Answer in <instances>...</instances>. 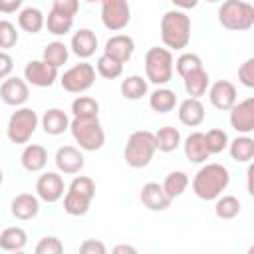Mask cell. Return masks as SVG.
Segmentation results:
<instances>
[{"mask_svg": "<svg viewBox=\"0 0 254 254\" xmlns=\"http://www.w3.org/2000/svg\"><path fill=\"white\" fill-rule=\"evenodd\" d=\"M10 212L18 220H32L40 212V198L32 192H20L10 202Z\"/></svg>", "mask_w": 254, "mask_h": 254, "instance_id": "obj_18", "label": "cell"}, {"mask_svg": "<svg viewBox=\"0 0 254 254\" xmlns=\"http://www.w3.org/2000/svg\"><path fill=\"white\" fill-rule=\"evenodd\" d=\"M44 26L48 28V32L52 36H65L73 28V18L71 16H65V14H62V12H58V10L52 8L48 12V16H46V24Z\"/></svg>", "mask_w": 254, "mask_h": 254, "instance_id": "obj_33", "label": "cell"}, {"mask_svg": "<svg viewBox=\"0 0 254 254\" xmlns=\"http://www.w3.org/2000/svg\"><path fill=\"white\" fill-rule=\"evenodd\" d=\"M208 99H210L212 107H216L220 111H228L238 101L236 85L228 79H218L212 85H208Z\"/></svg>", "mask_w": 254, "mask_h": 254, "instance_id": "obj_15", "label": "cell"}, {"mask_svg": "<svg viewBox=\"0 0 254 254\" xmlns=\"http://www.w3.org/2000/svg\"><path fill=\"white\" fill-rule=\"evenodd\" d=\"M60 83L69 93H83L95 83V67L87 62L75 64L64 71V75L60 77Z\"/></svg>", "mask_w": 254, "mask_h": 254, "instance_id": "obj_9", "label": "cell"}, {"mask_svg": "<svg viewBox=\"0 0 254 254\" xmlns=\"http://www.w3.org/2000/svg\"><path fill=\"white\" fill-rule=\"evenodd\" d=\"M214 214L222 220H230V218H236L242 210V204H240V198H236L234 194H220L214 198Z\"/></svg>", "mask_w": 254, "mask_h": 254, "instance_id": "obj_31", "label": "cell"}, {"mask_svg": "<svg viewBox=\"0 0 254 254\" xmlns=\"http://www.w3.org/2000/svg\"><path fill=\"white\" fill-rule=\"evenodd\" d=\"M38 113L32 107H16L6 125V137L14 145H26L38 127Z\"/></svg>", "mask_w": 254, "mask_h": 254, "instance_id": "obj_8", "label": "cell"}, {"mask_svg": "<svg viewBox=\"0 0 254 254\" xmlns=\"http://www.w3.org/2000/svg\"><path fill=\"white\" fill-rule=\"evenodd\" d=\"M85 2H101V0H85Z\"/></svg>", "mask_w": 254, "mask_h": 254, "instance_id": "obj_51", "label": "cell"}, {"mask_svg": "<svg viewBox=\"0 0 254 254\" xmlns=\"http://www.w3.org/2000/svg\"><path fill=\"white\" fill-rule=\"evenodd\" d=\"M139 198H141L143 206L153 212H163L171 206V198L167 196V192L163 190V185H159V183H145Z\"/></svg>", "mask_w": 254, "mask_h": 254, "instance_id": "obj_17", "label": "cell"}, {"mask_svg": "<svg viewBox=\"0 0 254 254\" xmlns=\"http://www.w3.org/2000/svg\"><path fill=\"white\" fill-rule=\"evenodd\" d=\"M155 151V135L147 129H139L129 135L123 149V159L131 169H143L153 161Z\"/></svg>", "mask_w": 254, "mask_h": 254, "instance_id": "obj_4", "label": "cell"}, {"mask_svg": "<svg viewBox=\"0 0 254 254\" xmlns=\"http://www.w3.org/2000/svg\"><path fill=\"white\" fill-rule=\"evenodd\" d=\"M189 175L185 173V171H173V173H169L167 177H165V181H163V190L167 192V196L173 200V198H177V196H181L185 190H187V187H189Z\"/></svg>", "mask_w": 254, "mask_h": 254, "instance_id": "obj_34", "label": "cell"}, {"mask_svg": "<svg viewBox=\"0 0 254 254\" xmlns=\"http://www.w3.org/2000/svg\"><path fill=\"white\" fill-rule=\"evenodd\" d=\"M42 129H44L48 135H52V137L62 135L64 131L69 129V117H67V113H65L64 109H60V107L48 109V111L42 115Z\"/></svg>", "mask_w": 254, "mask_h": 254, "instance_id": "obj_24", "label": "cell"}, {"mask_svg": "<svg viewBox=\"0 0 254 254\" xmlns=\"http://www.w3.org/2000/svg\"><path fill=\"white\" fill-rule=\"evenodd\" d=\"M238 81H240L244 87H248V89L254 87V58H248V60L238 67Z\"/></svg>", "mask_w": 254, "mask_h": 254, "instance_id": "obj_42", "label": "cell"}, {"mask_svg": "<svg viewBox=\"0 0 254 254\" xmlns=\"http://www.w3.org/2000/svg\"><path fill=\"white\" fill-rule=\"evenodd\" d=\"M14 69V60L10 54L0 50V79H6Z\"/></svg>", "mask_w": 254, "mask_h": 254, "instance_id": "obj_45", "label": "cell"}, {"mask_svg": "<svg viewBox=\"0 0 254 254\" xmlns=\"http://www.w3.org/2000/svg\"><path fill=\"white\" fill-rule=\"evenodd\" d=\"M121 95L125 99H131V101H137L141 99L143 95H147L149 91V85H147V79L143 75H127L123 81H121Z\"/></svg>", "mask_w": 254, "mask_h": 254, "instance_id": "obj_32", "label": "cell"}, {"mask_svg": "<svg viewBox=\"0 0 254 254\" xmlns=\"http://www.w3.org/2000/svg\"><path fill=\"white\" fill-rule=\"evenodd\" d=\"M161 40L167 50H185L190 42V18L185 10H169L161 18Z\"/></svg>", "mask_w": 254, "mask_h": 254, "instance_id": "obj_2", "label": "cell"}, {"mask_svg": "<svg viewBox=\"0 0 254 254\" xmlns=\"http://www.w3.org/2000/svg\"><path fill=\"white\" fill-rule=\"evenodd\" d=\"M183 83H185V91L189 93V97H196L200 99L202 95H206L208 91V85H210V75L202 69H196L189 75L183 77Z\"/></svg>", "mask_w": 254, "mask_h": 254, "instance_id": "obj_27", "label": "cell"}, {"mask_svg": "<svg viewBox=\"0 0 254 254\" xmlns=\"http://www.w3.org/2000/svg\"><path fill=\"white\" fill-rule=\"evenodd\" d=\"M28 244V234L22 226H8L0 232V248L6 252H20Z\"/></svg>", "mask_w": 254, "mask_h": 254, "instance_id": "obj_25", "label": "cell"}, {"mask_svg": "<svg viewBox=\"0 0 254 254\" xmlns=\"http://www.w3.org/2000/svg\"><path fill=\"white\" fill-rule=\"evenodd\" d=\"M228 151L236 163H250L254 159V139L250 135H238L228 141Z\"/></svg>", "mask_w": 254, "mask_h": 254, "instance_id": "obj_29", "label": "cell"}, {"mask_svg": "<svg viewBox=\"0 0 254 254\" xmlns=\"http://www.w3.org/2000/svg\"><path fill=\"white\" fill-rule=\"evenodd\" d=\"M20 163L22 167L28 171V173H40L44 171V167L48 165V151L44 145H38V143H32V145H26L22 155H20Z\"/></svg>", "mask_w": 254, "mask_h": 254, "instance_id": "obj_23", "label": "cell"}, {"mask_svg": "<svg viewBox=\"0 0 254 254\" xmlns=\"http://www.w3.org/2000/svg\"><path fill=\"white\" fill-rule=\"evenodd\" d=\"M24 79L34 87H52L58 79V67L44 60H32L24 67Z\"/></svg>", "mask_w": 254, "mask_h": 254, "instance_id": "obj_12", "label": "cell"}, {"mask_svg": "<svg viewBox=\"0 0 254 254\" xmlns=\"http://www.w3.org/2000/svg\"><path fill=\"white\" fill-rule=\"evenodd\" d=\"M153 135H155V147L161 153H171L181 145V131L177 127L165 125Z\"/></svg>", "mask_w": 254, "mask_h": 254, "instance_id": "obj_30", "label": "cell"}, {"mask_svg": "<svg viewBox=\"0 0 254 254\" xmlns=\"http://www.w3.org/2000/svg\"><path fill=\"white\" fill-rule=\"evenodd\" d=\"M206 2H210V4H214V2H222V0H206Z\"/></svg>", "mask_w": 254, "mask_h": 254, "instance_id": "obj_50", "label": "cell"}, {"mask_svg": "<svg viewBox=\"0 0 254 254\" xmlns=\"http://www.w3.org/2000/svg\"><path fill=\"white\" fill-rule=\"evenodd\" d=\"M179 10H192V8H196L198 6V2L200 0H171Z\"/></svg>", "mask_w": 254, "mask_h": 254, "instance_id": "obj_47", "label": "cell"}, {"mask_svg": "<svg viewBox=\"0 0 254 254\" xmlns=\"http://www.w3.org/2000/svg\"><path fill=\"white\" fill-rule=\"evenodd\" d=\"M177 115H179V121L187 127H196L204 121V105L200 99L196 97H187L179 103V109H177Z\"/></svg>", "mask_w": 254, "mask_h": 254, "instance_id": "obj_21", "label": "cell"}, {"mask_svg": "<svg viewBox=\"0 0 254 254\" xmlns=\"http://www.w3.org/2000/svg\"><path fill=\"white\" fill-rule=\"evenodd\" d=\"M145 79H149L155 85H165L173 79L175 71V58L173 52L167 48H149L145 54Z\"/></svg>", "mask_w": 254, "mask_h": 254, "instance_id": "obj_6", "label": "cell"}, {"mask_svg": "<svg viewBox=\"0 0 254 254\" xmlns=\"http://www.w3.org/2000/svg\"><path fill=\"white\" fill-rule=\"evenodd\" d=\"M69 48L81 60L91 58L95 54V50H97V36H95V32L89 30V28H81V30L73 32L71 42H69Z\"/></svg>", "mask_w": 254, "mask_h": 254, "instance_id": "obj_20", "label": "cell"}, {"mask_svg": "<svg viewBox=\"0 0 254 254\" xmlns=\"http://www.w3.org/2000/svg\"><path fill=\"white\" fill-rule=\"evenodd\" d=\"M93 196H95L93 179L79 175L69 183L67 190L64 192V210L69 216H83V214H87Z\"/></svg>", "mask_w": 254, "mask_h": 254, "instance_id": "obj_3", "label": "cell"}, {"mask_svg": "<svg viewBox=\"0 0 254 254\" xmlns=\"http://www.w3.org/2000/svg\"><path fill=\"white\" fill-rule=\"evenodd\" d=\"M44 24H46V16L36 6H28L18 12V26L28 34H38L44 28Z\"/></svg>", "mask_w": 254, "mask_h": 254, "instance_id": "obj_26", "label": "cell"}, {"mask_svg": "<svg viewBox=\"0 0 254 254\" xmlns=\"http://www.w3.org/2000/svg\"><path fill=\"white\" fill-rule=\"evenodd\" d=\"M101 22L107 30L119 32L131 22V6L127 0H101Z\"/></svg>", "mask_w": 254, "mask_h": 254, "instance_id": "obj_10", "label": "cell"}, {"mask_svg": "<svg viewBox=\"0 0 254 254\" xmlns=\"http://www.w3.org/2000/svg\"><path fill=\"white\" fill-rule=\"evenodd\" d=\"M228 111H230V127L238 135H250L254 131V97L236 101Z\"/></svg>", "mask_w": 254, "mask_h": 254, "instance_id": "obj_11", "label": "cell"}, {"mask_svg": "<svg viewBox=\"0 0 254 254\" xmlns=\"http://www.w3.org/2000/svg\"><path fill=\"white\" fill-rule=\"evenodd\" d=\"M52 8L58 10V12H62V14H65V16H71L73 18L79 12V0H54Z\"/></svg>", "mask_w": 254, "mask_h": 254, "instance_id": "obj_43", "label": "cell"}, {"mask_svg": "<svg viewBox=\"0 0 254 254\" xmlns=\"http://www.w3.org/2000/svg\"><path fill=\"white\" fill-rule=\"evenodd\" d=\"M24 0H0V12L2 14H12L16 10H22Z\"/></svg>", "mask_w": 254, "mask_h": 254, "instance_id": "obj_46", "label": "cell"}, {"mask_svg": "<svg viewBox=\"0 0 254 254\" xmlns=\"http://www.w3.org/2000/svg\"><path fill=\"white\" fill-rule=\"evenodd\" d=\"M133 52H135V42L127 34H115V36H111L105 42V48H103V54H107L109 58H113V60H117L121 64L129 62L131 56H133Z\"/></svg>", "mask_w": 254, "mask_h": 254, "instance_id": "obj_19", "label": "cell"}, {"mask_svg": "<svg viewBox=\"0 0 254 254\" xmlns=\"http://www.w3.org/2000/svg\"><path fill=\"white\" fill-rule=\"evenodd\" d=\"M228 133L224 129H208L204 133V143L210 155H218L228 147Z\"/></svg>", "mask_w": 254, "mask_h": 254, "instance_id": "obj_39", "label": "cell"}, {"mask_svg": "<svg viewBox=\"0 0 254 254\" xmlns=\"http://www.w3.org/2000/svg\"><path fill=\"white\" fill-rule=\"evenodd\" d=\"M67 58H69V48L64 44V42H50L46 48H44V54H42V60L52 64L54 67H62L64 64H67Z\"/></svg>", "mask_w": 254, "mask_h": 254, "instance_id": "obj_35", "label": "cell"}, {"mask_svg": "<svg viewBox=\"0 0 254 254\" xmlns=\"http://www.w3.org/2000/svg\"><path fill=\"white\" fill-rule=\"evenodd\" d=\"M69 131L81 151H99L105 145V131L99 117H73L69 121Z\"/></svg>", "mask_w": 254, "mask_h": 254, "instance_id": "obj_7", "label": "cell"}, {"mask_svg": "<svg viewBox=\"0 0 254 254\" xmlns=\"http://www.w3.org/2000/svg\"><path fill=\"white\" fill-rule=\"evenodd\" d=\"M62 252H64V244L58 236H44L36 244V254H62Z\"/></svg>", "mask_w": 254, "mask_h": 254, "instance_id": "obj_41", "label": "cell"}, {"mask_svg": "<svg viewBox=\"0 0 254 254\" xmlns=\"http://www.w3.org/2000/svg\"><path fill=\"white\" fill-rule=\"evenodd\" d=\"M113 252H115V254H121V252H129V254H135L137 250H135L133 246H129V244H117V246L113 248Z\"/></svg>", "mask_w": 254, "mask_h": 254, "instance_id": "obj_48", "label": "cell"}, {"mask_svg": "<svg viewBox=\"0 0 254 254\" xmlns=\"http://www.w3.org/2000/svg\"><path fill=\"white\" fill-rule=\"evenodd\" d=\"M179 103V99H177V93L173 91V89H169V87H157L155 91H151V95H149V107L153 109V111H157V113H169V111H173L175 109V105Z\"/></svg>", "mask_w": 254, "mask_h": 254, "instance_id": "obj_28", "label": "cell"}, {"mask_svg": "<svg viewBox=\"0 0 254 254\" xmlns=\"http://www.w3.org/2000/svg\"><path fill=\"white\" fill-rule=\"evenodd\" d=\"M183 151H185V157L189 163H206V159L210 157L208 149H206V143H204V133L200 131H192L185 143H183Z\"/></svg>", "mask_w": 254, "mask_h": 254, "instance_id": "obj_22", "label": "cell"}, {"mask_svg": "<svg viewBox=\"0 0 254 254\" xmlns=\"http://www.w3.org/2000/svg\"><path fill=\"white\" fill-rule=\"evenodd\" d=\"M71 113L73 117H97L99 115V103L97 99L89 97V95H77L73 101H71Z\"/></svg>", "mask_w": 254, "mask_h": 254, "instance_id": "obj_36", "label": "cell"}, {"mask_svg": "<svg viewBox=\"0 0 254 254\" xmlns=\"http://www.w3.org/2000/svg\"><path fill=\"white\" fill-rule=\"evenodd\" d=\"M230 185V171L220 163L202 165L192 177V192L200 200H214Z\"/></svg>", "mask_w": 254, "mask_h": 254, "instance_id": "obj_1", "label": "cell"}, {"mask_svg": "<svg viewBox=\"0 0 254 254\" xmlns=\"http://www.w3.org/2000/svg\"><path fill=\"white\" fill-rule=\"evenodd\" d=\"M79 252L81 254H105L107 248L101 240H95V238H87L79 244Z\"/></svg>", "mask_w": 254, "mask_h": 254, "instance_id": "obj_44", "label": "cell"}, {"mask_svg": "<svg viewBox=\"0 0 254 254\" xmlns=\"http://www.w3.org/2000/svg\"><path fill=\"white\" fill-rule=\"evenodd\" d=\"M30 97L28 81L18 75H8L0 85V99L10 107H22Z\"/></svg>", "mask_w": 254, "mask_h": 254, "instance_id": "obj_13", "label": "cell"}, {"mask_svg": "<svg viewBox=\"0 0 254 254\" xmlns=\"http://www.w3.org/2000/svg\"><path fill=\"white\" fill-rule=\"evenodd\" d=\"M18 44V30L12 22L0 20V50H10Z\"/></svg>", "mask_w": 254, "mask_h": 254, "instance_id": "obj_40", "label": "cell"}, {"mask_svg": "<svg viewBox=\"0 0 254 254\" xmlns=\"http://www.w3.org/2000/svg\"><path fill=\"white\" fill-rule=\"evenodd\" d=\"M54 161H56L58 171L64 173V175H77V173L83 169V165H85V157H83L81 149H77V147H73V145H64V147H60V149L56 151Z\"/></svg>", "mask_w": 254, "mask_h": 254, "instance_id": "obj_16", "label": "cell"}, {"mask_svg": "<svg viewBox=\"0 0 254 254\" xmlns=\"http://www.w3.org/2000/svg\"><path fill=\"white\" fill-rule=\"evenodd\" d=\"M4 183V173H2V169H0V185Z\"/></svg>", "mask_w": 254, "mask_h": 254, "instance_id": "obj_49", "label": "cell"}, {"mask_svg": "<svg viewBox=\"0 0 254 254\" xmlns=\"http://www.w3.org/2000/svg\"><path fill=\"white\" fill-rule=\"evenodd\" d=\"M65 192V185L60 173L48 171L38 177L36 181V194L44 202H58Z\"/></svg>", "mask_w": 254, "mask_h": 254, "instance_id": "obj_14", "label": "cell"}, {"mask_svg": "<svg viewBox=\"0 0 254 254\" xmlns=\"http://www.w3.org/2000/svg\"><path fill=\"white\" fill-rule=\"evenodd\" d=\"M95 69L105 79H117L123 73V64L113 60V58H109L107 54H101L97 58V62H95Z\"/></svg>", "mask_w": 254, "mask_h": 254, "instance_id": "obj_37", "label": "cell"}, {"mask_svg": "<svg viewBox=\"0 0 254 254\" xmlns=\"http://www.w3.org/2000/svg\"><path fill=\"white\" fill-rule=\"evenodd\" d=\"M196 69H202V60H200V56H196L192 52H185L175 60V71L181 77H185Z\"/></svg>", "mask_w": 254, "mask_h": 254, "instance_id": "obj_38", "label": "cell"}, {"mask_svg": "<svg viewBox=\"0 0 254 254\" xmlns=\"http://www.w3.org/2000/svg\"><path fill=\"white\" fill-rule=\"evenodd\" d=\"M218 24L230 32H246L254 26V6L244 0H224L218 8Z\"/></svg>", "mask_w": 254, "mask_h": 254, "instance_id": "obj_5", "label": "cell"}]
</instances>
